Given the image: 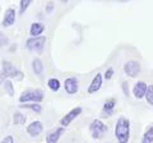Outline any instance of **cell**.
<instances>
[{"mask_svg": "<svg viewBox=\"0 0 153 143\" xmlns=\"http://www.w3.org/2000/svg\"><path fill=\"white\" fill-rule=\"evenodd\" d=\"M115 137L119 143H128L130 137V121L126 118H120L115 125Z\"/></svg>", "mask_w": 153, "mask_h": 143, "instance_id": "6da1fadb", "label": "cell"}, {"mask_svg": "<svg viewBox=\"0 0 153 143\" xmlns=\"http://www.w3.org/2000/svg\"><path fill=\"white\" fill-rule=\"evenodd\" d=\"M44 100V91L42 89H28V91L23 92L19 97V102L27 104V102H33V104H40Z\"/></svg>", "mask_w": 153, "mask_h": 143, "instance_id": "7a4b0ae2", "label": "cell"}, {"mask_svg": "<svg viewBox=\"0 0 153 143\" xmlns=\"http://www.w3.org/2000/svg\"><path fill=\"white\" fill-rule=\"evenodd\" d=\"M3 75L7 78H13L17 80L23 79V73L18 68H16L10 61H3Z\"/></svg>", "mask_w": 153, "mask_h": 143, "instance_id": "3957f363", "label": "cell"}, {"mask_svg": "<svg viewBox=\"0 0 153 143\" xmlns=\"http://www.w3.org/2000/svg\"><path fill=\"white\" fill-rule=\"evenodd\" d=\"M45 42H46V37L45 36H40V37H31L26 41V47L31 51H36L38 54H41L44 51L45 47Z\"/></svg>", "mask_w": 153, "mask_h": 143, "instance_id": "277c9868", "label": "cell"}, {"mask_svg": "<svg viewBox=\"0 0 153 143\" xmlns=\"http://www.w3.org/2000/svg\"><path fill=\"white\" fill-rule=\"evenodd\" d=\"M91 132H92V137L94 138V139H98V138H101L102 134L105 132H107V125L106 124H103L101 120H98V119H96V120L92 121V124H91L89 127Z\"/></svg>", "mask_w": 153, "mask_h": 143, "instance_id": "5b68a950", "label": "cell"}, {"mask_svg": "<svg viewBox=\"0 0 153 143\" xmlns=\"http://www.w3.org/2000/svg\"><path fill=\"white\" fill-rule=\"evenodd\" d=\"M124 73L131 78H135L140 73V63H138L135 60L128 61V63L124 64Z\"/></svg>", "mask_w": 153, "mask_h": 143, "instance_id": "8992f818", "label": "cell"}, {"mask_svg": "<svg viewBox=\"0 0 153 143\" xmlns=\"http://www.w3.org/2000/svg\"><path fill=\"white\" fill-rule=\"evenodd\" d=\"M80 114H82V107H74L73 110H70L64 118H61L60 124H61L63 127H68L75 118H78V116L80 115Z\"/></svg>", "mask_w": 153, "mask_h": 143, "instance_id": "52a82bcc", "label": "cell"}, {"mask_svg": "<svg viewBox=\"0 0 153 143\" xmlns=\"http://www.w3.org/2000/svg\"><path fill=\"white\" fill-rule=\"evenodd\" d=\"M64 87H65L66 93H69V95L76 93V92H78V88H79V86H78V79L74 78V77H70V78H68V79H65Z\"/></svg>", "mask_w": 153, "mask_h": 143, "instance_id": "ba28073f", "label": "cell"}, {"mask_svg": "<svg viewBox=\"0 0 153 143\" xmlns=\"http://www.w3.org/2000/svg\"><path fill=\"white\" fill-rule=\"evenodd\" d=\"M42 130H44V127H42V123L41 121H32L30 125L27 127V133L30 134L31 137H37V136H40Z\"/></svg>", "mask_w": 153, "mask_h": 143, "instance_id": "9c48e42d", "label": "cell"}, {"mask_svg": "<svg viewBox=\"0 0 153 143\" xmlns=\"http://www.w3.org/2000/svg\"><path fill=\"white\" fill-rule=\"evenodd\" d=\"M147 88H148V86L144 82H142V80L135 83V86H134V88H133V93H134V96H135V98L140 100L143 97H146Z\"/></svg>", "mask_w": 153, "mask_h": 143, "instance_id": "30bf717a", "label": "cell"}, {"mask_svg": "<svg viewBox=\"0 0 153 143\" xmlns=\"http://www.w3.org/2000/svg\"><path fill=\"white\" fill-rule=\"evenodd\" d=\"M16 22V10L13 8H8L5 14H4V19H3V26L4 27H10Z\"/></svg>", "mask_w": 153, "mask_h": 143, "instance_id": "8fae6325", "label": "cell"}, {"mask_svg": "<svg viewBox=\"0 0 153 143\" xmlns=\"http://www.w3.org/2000/svg\"><path fill=\"white\" fill-rule=\"evenodd\" d=\"M115 105H116V100H115V98H108L107 101L105 102L103 109H102V116H103V118L111 116V115H112Z\"/></svg>", "mask_w": 153, "mask_h": 143, "instance_id": "7c38bea8", "label": "cell"}, {"mask_svg": "<svg viewBox=\"0 0 153 143\" xmlns=\"http://www.w3.org/2000/svg\"><path fill=\"white\" fill-rule=\"evenodd\" d=\"M101 86H102V75L97 73L94 75L92 83H91L89 87H88V93H96L100 88H101Z\"/></svg>", "mask_w": 153, "mask_h": 143, "instance_id": "4fadbf2b", "label": "cell"}, {"mask_svg": "<svg viewBox=\"0 0 153 143\" xmlns=\"http://www.w3.org/2000/svg\"><path fill=\"white\" fill-rule=\"evenodd\" d=\"M64 133V128H56L52 132H50L46 137V142L47 143H57L59 138L61 137V134Z\"/></svg>", "mask_w": 153, "mask_h": 143, "instance_id": "5bb4252c", "label": "cell"}, {"mask_svg": "<svg viewBox=\"0 0 153 143\" xmlns=\"http://www.w3.org/2000/svg\"><path fill=\"white\" fill-rule=\"evenodd\" d=\"M45 31V26L42 23H38V22H35L32 23L31 26V30H30V33L32 37H40L41 33Z\"/></svg>", "mask_w": 153, "mask_h": 143, "instance_id": "9a60e30c", "label": "cell"}, {"mask_svg": "<svg viewBox=\"0 0 153 143\" xmlns=\"http://www.w3.org/2000/svg\"><path fill=\"white\" fill-rule=\"evenodd\" d=\"M32 69H33V73L36 75H41L42 72H44V64H42V61L40 59H33L32 61Z\"/></svg>", "mask_w": 153, "mask_h": 143, "instance_id": "2e32d148", "label": "cell"}, {"mask_svg": "<svg viewBox=\"0 0 153 143\" xmlns=\"http://www.w3.org/2000/svg\"><path fill=\"white\" fill-rule=\"evenodd\" d=\"M27 120V116H25L23 114H21L19 111H16L13 115V123L17 124V125H21V124H25Z\"/></svg>", "mask_w": 153, "mask_h": 143, "instance_id": "e0dca14e", "label": "cell"}, {"mask_svg": "<svg viewBox=\"0 0 153 143\" xmlns=\"http://www.w3.org/2000/svg\"><path fill=\"white\" fill-rule=\"evenodd\" d=\"M47 86H49L50 89L54 92H57L60 89V82H59V79H56V78H50L47 80Z\"/></svg>", "mask_w": 153, "mask_h": 143, "instance_id": "ac0fdd59", "label": "cell"}, {"mask_svg": "<svg viewBox=\"0 0 153 143\" xmlns=\"http://www.w3.org/2000/svg\"><path fill=\"white\" fill-rule=\"evenodd\" d=\"M153 142V127H149L146 132V134L143 136L142 143H152Z\"/></svg>", "mask_w": 153, "mask_h": 143, "instance_id": "d6986e66", "label": "cell"}, {"mask_svg": "<svg viewBox=\"0 0 153 143\" xmlns=\"http://www.w3.org/2000/svg\"><path fill=\"white\" fill-rule=\"evenodd\" d=\"M21 106H22V107H26V109H31V110L35 111L36 114H40L41 110H42L40 104H22Z\"/></svg>", "mask_w": 153, "mask_h": 143, "instance_id": "ffe728a7", "label": "cell"}, {"mask_svg": "<svg viewBox=\"0 0 153 143\" xmlns=\"http://www.w3.org/2000/svg\"><path fill=\"white\" fill-rule=\"evenodd\" d=\"M4 89H5V93H8L9 96H14V87H13L12 80L7 79L5 82H4Z\"/></svg>", "mask_w": 153, "mask_h": 143, "instance_id": "44dd1931", "label": "cell"}, {"mask_svg": "<svg viewBox=\"0 0 153 143\" xmlns=\"http://www.w3.org/2000/svg\"><path fill=\"white\" fill-rule=\"evenodd\" d=\"M146 98H147V102L153 105V84L148 86L147 88V93H146Z\"/></svg>", "mask_w": 153, "mask_h": 143, "instance_id": "7402d4cb", "label": "cell"}, {"mask_svg": "<svg viewBox=\"0 0 153 143\" xmlns=\"http://www.w3.org/2000/svg\"><path fill=\"white\" fill-rule=\"evenodd\" d=\"M30 4H31V0H21V4H19V14L25 13L27 10V8L30 7Z\"/></svg>", "mask_w": 153, "mask_h": 143, "instance_id": "603a6c76", "label": "cell"}, {"mask_svg": "<svg viewBox=\"0 0 153 143\" xmlns=\"http://www.w3.org/2000/svg\"><path fill=\"white\" fill-rule=\"evenodd\" d=\"M8 41H9L8 36H5L1 31H0V47L4 46V45H7V44H8Z\"/></svg>", "mask_w": 153, "mask_h": 143, "instance_id": "cb8c5ba5", "label": "cell"}, {"mask_svg": "<svg viewBox=\"0 0 153 143\" xmlns=\"http://www.w3.org/2000/svg\"><path fill=\"white\" fill-rule=\"evenodd\" d=\"M112 75H114V69H112V68H108L106 72H105V78H106L107 80L111 79Z\"/></svg>", "mask_w": 153, "mask_h": 143, "instance_id": "d4e9b609", "label": "cell"}, {"mask_svg": "<svg viewBox=\"0 0 153 143\" xmlns=\"http://www.w3.org/2000/svg\"><path fill=\"white\" fill-rule=\"evenodd\" d=\"M123 89H124L125 96H129V84H128V82H123Z\"/></svg>", "mask_w": 153, "mask_h": 143, "instance_id": "484cf974", "label": "cell"}, {"mask_svg": "<svg viewBox=\"0 0 153 143\" xmlns=\"http://www.w3.org/2000/svg\"><path fill=\"white\" fill-rule=\"evenodd\" d=\"M1 143H14V139H13L12 136H8V137H5V138H4V139L1 141Z\"/></svg>", "mask_w": 153, "mask_h": 143, "instance_id": "4316f807", "label": "cell"}, {"mask_svg": "<svg viewBox=\"0 0 153 143\" xmlns=\"http://www.w3.org/2000/svg\"><path fill=\"white\" fill-rule=\"evenodd\" d=\"M52 9H54V3H49V4L46 5V12H47V13H51Z\"/></svg>", "mask_w": 153, "mask_h": 143, "instance_id": "83f0119b", "label": "cell"}]
</instances>
